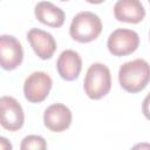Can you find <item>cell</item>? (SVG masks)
<instances>
[{
	"label": "cell",
	"instance_id": "cell-1",
	"mask_svg": "<svg viewBox=\"0 0 150 150\" xmlns=\"http://www.w3.org/2000/svg\"><path fill=\"white\" fill-rule=\"evenodd\" d=\"M150 82V64L144 59H135L124 62L118 69V83L130 94L145 89Z\"/></svg>",
	"mask_w": 150,
	"mask_h": 150
},
{
	"label": "cell",
	"instance_id": "cell-2",
	"mask_svg": "<svg viewBox=\"0 0 150 150\" xmlns=\"http://www.w3.org/2000/svg\"><path fill=\"white\" fill-rule=\"evenodd\" d=\"M102 29L103 25L97 14L90 11H82L73 18L69 26V35L76 42L89 43L101 35Z\"/></svg>",
	"mask_w": 150,
	"mask_h": 150
},
{
	"label": "cell",
	"instance_id": "cell-3",
	"mask_svg": "<svg viewBox=\"0 0 150 150\" xmlns=\"http://www.w3.org/2000/svg\"><path fill=\"white\" fill-rule=\"evenodd\" d=\"M111 89L110 69L101 62H94L87 69L83 80V90L90 100L105 97Z\"/></svg>",
	"mask_w": 150,
	"mask_h": 150
},
{
	"label": "cell",
	"instance_id": "cell-4",
	"mask_svg": "<svg viewBox=\"0 0 150 150\" xmlns=\"http://www.w3.org/2000/svg\"><path fill=\"white\" fill-rule=\"evenodd\" d=\"M52 87L53 80L48 73L33 71L23 82V96L29 103H41L48 97Z\"/></svg>",
	"mask_w": 150,
	"mask_h": 150
},
{
	"label": "cell",
	"instance_id": "cell-5",
	"mask_svg": "<svg viewBox=\"0 0 150 150\" xmlns=\"http://www.w3.org/2000/svg\"><path fill=\"white\" fill-rule=\"evenodd\" d=\"M139 47V35L137 32L128 28L115 29L107 40V48L114 56H127Z\"/></svg>",
	"mask_w": 150,
	"mask_h": 150
},
{
	"label": "cell",
	"instance_id": "cell-6",
	"mask_svg": "<svg viewBox=\"0 0 150 150\" xmlns=\"http://www.w3.org/2000/svg\"><path fill=\"white\" fill-rule=\"evenodd\" d=\"M0 123L8 131H18L23 127V108L13 96L4 95L0 97Z\"/></svg>",
	"mask_w": 150,
	"mask_h": 150
},
{
	"label": "cell",
	"instance_id": "cell-7",
	"mask_svg": "<svg viewBox=\"0 0 150 150\" xmlns=\"http://www.w3.org/2000/svg\"><path fill=\"white\" fill-rule=\"evenodd\" d=\"M23 61V48L21 42L13 35L0 36V64L4 70H14Z\"/></svg>",
	"mask_w": 150,
	"mask_h": 150
},
{
	"label": "cell",
	"instance_id": "cell-8",
	"mask_svg": "<svg viewBox=\"0 0 150 150\" xmlns=\"http://www.w3.org/2000/svg\"><path fill=\"white\" fill-rule=\"evenodd\" d=\"M73 121L71 110L63 103L56 102L48 105L43 112V125L53 132L66 131Z\"/></svg>",
	"mask_w": 150,
	"mask_h": 150
},
{
	"label": "cell",
	"instance_id": "cell-9",
	"mask_svg": "<svg viewBox=\"0 0 150 150\" xmlns=\"http://www.w3.org/2000/svg\"><path fill=\"white\" fill-rule=\"evenodd\" d=\"M27 41L35 55L41 60H49L54 56L57 45L54 36L43 29L30 28L27 32Z\"/></svg>",
	"mask_w": 150,
	"mask_h": 150
},
{
	"label": "cell",
	"instance_id": "cell-10",
	"mask_svg": "<svg viewBox=\"0 0 150 150\" xmlns=\"http://www.w3.org/2000/svg\"><path fill=\"white\" fill-rule=\"evenodd\" d=\"M56 70L64 81H75L82 70V57L73 49H64L56 60Z\"/></svg>",
	"mask_w": 150,
	"mask_h": 150
},
{
	"label": "cell",
	"instance_id": "cell-11",
	"mask_svg": "<svg viewBox=\"0 0 150 150\" xmlns=\"http://www.w3.org/2000/svg\"><path fill=\"white\" fill-rule=\"evenodd\" d=\"M145 14L141 0H117L114 5V16L120 22L136 25L144 20Z\"/></svg>",
	"mask_w": 150,
	"mask_h": 150
},
{
	"label": "cell",
	"instance_id": "cell-12",
	"mask_svg": "<svg viewBox=\"0 0 150 150\" xmlns=\"http://www.w3.org/2000/svg\"><path fill=\"white\" fill-rule=\"evenodd\" d=\"M34 15L39 22L52 28H60L66 20V13L62 8L50 1H40L34 7Z\"/></svg>",
	"mask_w": 150,
	"mask_h": 150
},
{
	"label": "cell",
	"instance_id": "cell-13",
	"mask_svg": "<svg viewBox=\"0 0 150 150\" xmlns=\"http://www.w3.org/2000/svg\"><path fill=\"white\" fill-rule=\"evenodd\" d=\"M46 148H47V142L40 135H28V136L23 137V139L21 141V144H20L21 150H30V149L45 150Z\"/></svg>",
	"mask_w": 150,
	"mask_h": 150
},
{
	"label": "cell",
	"instance_id": "cell-14",
	"mask_svg": "<svg viewBox=\"0 0 150 150\" xmlns=\"http://www.w3.org/2000/svg\"><path fill=\"white\" fill-rule=\"evenodd\" d=\"M142 112H143L144 117L150 121V91L148 93V95L144 97V100L142 102Z\"/></svg>",
	"mask_w": 150,
	"mask_h": 150
},
{
	"label": "cell",
	"instance_id": "cell-15",
	"mask_svg": "<svg viewBox=\"0 0 150 150\" xmlns=\"http://www.w3.org/2000/svg\"><path fill=\"white\" fill-rule=\"evenodd\" d=\"M0 148H1L2 150H11L13 146H12L11 142H8L7 138H5V137H0Z\"/></svg>",
	"mask_w": 150,
	"mask_h": 150
},
{
	"label": "cell",
	"instance_id": "cell-16",
	"mask_svg": "<svg viewBox=\"0 0 150 150\" xmlns=\"http://www.w3.org/2000/svg\"><path fill=\"white\" fill-rule=\"evenodd\" d=\"M86 1L91 5H100V4H103L105 0H86Z\"/></svg>",
	"mask_w": 150,
	"mask_h": 150
},
{
	"label": "cell",
	"instance_id": "cell-17",
	"mask_svg": "<svg viewBox=\"0 0 150 150\" xmlns=\"http://www.w3.org/2000/svg\"><path fill=\"white\" fill-rule=\"evenodd\" d=\"M60 1H69V0H60Z\"/></svg>",
	"mask_w": 150,
	"mask_h": 150
},
{
	"label": "cell",
	"instance_id": "cell-18",
	"mask_svg": "<svg viewBox=\"0 0 150 150\" xmlns=\"http://www.w3.org/2000/svg\"><path fill=\"white\" fill-rule=\"evenodd\" d=\"M149 39H150V32H149Z\"/></svg>",
	"mask_w": 150,
	"mask_h": 150
},
{
	"label": "cell",
	"instance_id": "cell-19",
	"mask_svg": "<svg viewBox=\"0 0 150 150\" xmlns=\"http://www.w3.org/2000/svg\"><path fill=\"white\" fill-rule=\"evenodd\" d=\"M148 2H149V5H150V0H148Z\"/></svg>",
	"mask_w": 150,
	"mask_h": 150
}]
</instances>
